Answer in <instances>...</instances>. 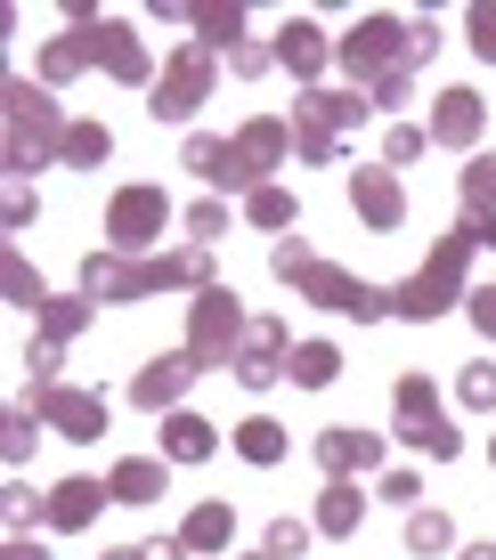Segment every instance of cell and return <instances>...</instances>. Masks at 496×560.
Returning <instances> with one entry per match:
<instances>
[{
  "mask_svg": "<svg viewBox=\"0 0 496 560\" xmlns=\"http://www.w3.org/2000/svg\"><path fill=\"white\" fill-rule=\"evenodd\" d=\"M448 545H455V528H448L440 512H415L407 520V552H448Z\"/></svg>",
  "mask_w": 496,
  "mask_h": 560,
  "instance_id": "obj_24",
  "label": "cell"
},
{
  "mask_svg": "<svg viewBox=\"0 0 496 560\" xmlns=\"http://www.w3.org/2000/svg\"><path fill=\"white\" fill-rule=\"evenodd\" d=\"M318 528H326V536H350V528H358V488H350V479H334V488H326Z\"/></svg>",
  "mask_w": 496,
  "mask_h": 560,
  "instance_id": "obj_19",
  "label": "cell"
},
{
  "mask_svg": "<svg viewBox=\"0 0 496 560\" xmlns=\"http://www.w3.org/2000/svg\"><path fill=\"white\" fill-rule=\"evenodd\" d=\"M42 407H49V422L66 439H99L106 431V398H90V390H49Z\"/></svg>",
  "mask_w": 496,
  "mask_h": 560,
  "instance_id": "obj_6",
  "label": "cell"
},
{
  "mask_svg": "<svg viewBox=\"0 0 496 560\" xmlns=\"http://www.w3.org/2000/svg\"><path fill=\"white\" fill-rule=\"evenodd\" d=\"M464 203H472V211L496 203V154H472V171H464Z\"/></svg>",
  "mask_w": 496,
  "mask_h": 560,
  "instance_id": "obj_26",
  "label": "cell"
},
{
  "mask_svg": "<svg viewBox=\"0 0 496 560\" xmlns=\"http://www.w3.org/2000/svg\"><path fill=\"white\" fill-rule=\"evenodd\" d=\"M481 130V98L472 90H448L440 98V122H431V139H472Z\"/></svg>",
  "mask_w": 496,
  "mask_h": 560,
  "instance_id": "obj_15",
  "label": "cell"
},
{
  "mask_svg": "<svg viewBox=\"0 0 496 560\" xmlns=\"http://www.w3.org/2000/svg\"><path fill=\"white\" fill-rule=\"evenodd\" d=\"M253 220L261 228H285V220H293V196H285V187H253Z\"/></svg>",
  "mask_w": 496,
  "mask_h": 560,
  "instance_id": "obj_27",
  "label": "cell"
},
{
  "mask_svg": "<svg viewBox=\"0 0 496 560\" xmlns=\"http://www.w3.org/2000/svg\"><path fill=\"white\" fill-rule=\"evenodd\" d=\"M106 560H139V552H106Z\"/></svg>",
  "mask_w": 496,
  "mask_h": 560,
  "instance_id": "obj_37",
  "label": "cell"
},
{
  "mask_svg": "<svg viewBox=\"0 0 496 560\" xmlns=\"http://www.w3.org/2000/svg\"><path fill=\"white\" fill-rule=\"evenodd\" d=\"M106 495H114V504H155V495H163V463H123Z\"/></svg>",
  "mask_w": 496,
  "mask_h": 560,
  "instance_id": "obj_14",
  "label": "cell"
},
{
  "mask_svg": "<svg viewBox=\"0 0 496 560\" xmlns=\"http://www.w3.org/2000/svg\"><path fill=\"white\" fill-rule=\"evenodd\" d=\"M277 147H285V130H277V122H253V130H244V139H237V171H228V179H253V171L269 163Z\"/></svg>",
  "mask_w": 496,
  "mask_h": 560,
  "instance_id": "obj_16",
  "label": "cell"
},
{
  "mask_svg": "<svg viewBox=\"0 0 496 560\" xmlns=\"http://www.w3.org/2000/svg\"><path fill=\"white\" fill-rule=\"evenodd\" d=\"M155 220H163V196H155V187H130V196L114 203V244H147Z\"/></svg>",
  "mask_w": 496,
  "mask_h": 560,
  "instance_id": "obj_8",
  "label": "cell"
},
{
  "mask_svg": "<svg viewBox=\"0 0 496 560\" xmlns=\"http://www.w3.org/2000/svg\"><path fill=\"white\" fill-rule=\"evenodd\" d=\"M374 455H383V439H374V431H350V422H334V431L318 439V463H326L334 479H342V471H367Z\"/></svg>",
  "mask_w": 496,
  "mask_h": 560,
  "instance_id": "obj_5",
  "label": "cell"
},
{
  "mask_svg": "<svg viewBox=\"0 0 496 560\" xmlns=\"http://www.w3.org/2000/svg\"><path fill=\"white\" fill-rule=\"evenodd\" d=\"M391 42H399V25H383V16H374L367 33H350V42H342V57H350V66H383Z\"/></svg>",
  "mask_w": 496,
  "mask_h": 560,
  "instance_id": "obj_22",
  "label": "cell"
},
{
  "mask_svg": "<svg viewBox=\"0 0 496 560\" xmlns=\"http://www.w3.org/2000/svg\"><path fill=\"white\" fill-rule=\"evenodd\" d=\"M220 228H228V211H220V203H196V211H187V236H204V244H212Z\"/></svg>",
  "mask_w": 496,
  "mask_h": 560,
  "instance_id": "obj_32",
  "label": "cell"
},
{
  "mask_svg": "<svg viewBox=\"0 0 496 560\" xmlns=\"http://www.w3.org/2000/svg\"><path fill=\"white\" fill-rule=\"evenodd\" d=\"M228 528H237V520H228V504H204L196 520H187L180 545H187V552H212V545H228Z\"/></svg>",
  "mask_w": 496,
  "mask_h": 560,
  "instance_id": "obj_21",
  "label": "cell"
},
{
  "mask_svg": "<svg viewBox=\"0 0 496 560\" xmlns=\"http://www.w3.org/2000/svg\"><path fill=\"white\" fill-rule=\"evenodd\" d=\"M228 334H237V308H228V293H204V308H196V358H212Z\"/></svg>",
  "mask_w": 496,
  "mask_h": 560,
  "instance_id": "obj_13",
  "label": "cell"
},
{
  "mask_svg": "<svg viewBox=\"0 0 496 560\" xmlns=\"http://www.w3.org/2000/svg\"><path fill=\"white\" fill-rule=\"evenodd\" d=\"M187 171H204V179H228V171H237V147H228V139H187Z\"/></svg>",
  "mask_w": 496,
  "mask_h": 560,
  "instance_id": "obj_23",
  "label": "cell"
},
{
  "mask_svg": "<svg viewBox=\"0 0 496 560\" xmlns=\"http://www.w3.org/2000/svg\"><path fill=\"white\" fill-rule=\"evenodd\" d=\"M399 439H407V447H424V455H455V447H464V439H455L448 431V415H440V398H431V382H399Z\"/></svg>",
  "mask_w": 496,
  "mask_h": 560,
  "instance_id": "obj_2",
  "label": "cell"
},
{
  "mask_svg": "<svg viewBox=\"0 0 496 560\" xmlns=\"http://www.w3.org/2000/svg\"><path fill=\"white\" fill-rule=\"evenodd\" d=\"M139 560H187V545H180V536H163V545H139Z\"/></svg>",
  "mask_w": 496,
  "mask_h": 560,
  "instance_id": "obj_34",
  "label": "cell"
},
{
  "mask_svg": "<svg viewBox=\"0 0 496 560\" xmlns=\"http://www.w3.org/2000/svg\"><path fill=\"white\" fill-rule=\"evenodd\" d=\"M424 147H431V130H415V122H399L391 139H383V154H391V163H415Z\"/></svg>",
  "mask_w": 496,
  "mask_h": 560,
  "instance_id": "obj_28",
  "label": "cell"
},
{
  "mask_svg": "<svg viewBox=\"0 0 496 560\" xmlns=\"http://www.w3.org/2000/svg\"><path fill=\"white\" fill-rule=\"evenodd\" d=\"M350 203L367 211L374 228H391V220H399V187L383 179V171H358V179H350Z\"/></svg>",
  "mask_w": 496,
  "mask_h": 560,
  "instance_id": "obj_10",
  "label": "cell"
},
{
  "mask_svg": "<svg viewBox=\"0 0 496 560\" xmlns=\"http://www.w3.org/2000/svg\"><path fill=\"white\" fill-rule=\"evenodd\" d=\"M90 512H99V488H90V479H66V488L49 495V520H57V528H82Z\"/></svg>",
  "mask_w": 496,
  "mask_h": 560,
  "instance_id": "obj_18",
  "label": "cell"
},
{
  "mask_svg": "<svg viewBox=\"0 0 496 560\" xmlns=\"http://www.w3.org/2000/svg\"><path fill=\"white\" fill-rule=\"evenodd\" d=\"M277 374H285L277 365V325H253V341H244V358H237V382L244 390H269Z\"/></svg>",
  "mask_w": 496,
  "mask_h": 560,
  "instance_id": "obj_9",
  "label": "cell"
},
{
  "mask_svg": "<svg viewBox=\"0 0 496 560\" xmlns=\"http://www.w3.org/2000/svg\"><path fill=\"white\" fill-rule=\"evenodd\" d=\"M90 42H99V49H106V66H114V73H123V82H139V73H147V57H139V49H130V33H123V25H99V33H90Z\"/></svg>",
  "mask_w": 496,
  "mask_h": 560,
  "instance_id": "obj_20",
  "label": "cell"
},
{
  "mask_svg": "<svg viewBox=\"0 0 496 560\" xmlns=\"http://www.w3.org/2000/svg\"><path fill=\"white\" fill-rule=\"evenodd\" d=\"M464 560H496V545H472V552H464Z\"/></svg>",
  "mask_w": 496,
  "mask_h": 560,
  "instance_id": "obj_36",
  "label": "cell"
},
{
  "mask_svg": "<svg viewBox=\"0 0 496 560\" xmlns=\"http://www.w3.org/2000/svg\"><path fill=\"white\" fill-rule=\"evenodd\" d=\"M285 374H293L301 390H326V382L342 374V358H334V341H301V350H293V365H285Z\"/></svg>",
  "mask_w": 496,
  "mask_h": 560,
  "instance_id": "obj_11",
  "label": "cell"
},
{
  "mask_svg": "<svg viewBox=\"0 0 496 560\" xmlns=\"http://www.w3.org/2000/svg\"><path fill=\"white\" fill-rule=\"evenodd\" d=\"M472 49H481V57H496V9H481V16H472Z\"/></svg>",
  "mask_w": 496,
  "mask_h": 560,
  "instance_id": "obj_33",
  "label": "cell"
},
{
  "mask_svg": "<svg viewBox=\"0 0 496 560\" xmlns=\"http://www.w3.org/2000/svg\"><path fill=\"white\" fill-rule=\"evenodd\" d=\"M66 154H73V163H106V130H66Z\"/></svg>",
  "mask_w": 496,
  "mask_h": 560,
  "instance_id": "obj_29",
  "label": "cell"
},
{
  "mask_svg": "<svg viewBox=\"0 0 496 560\" xmlns=\"http://www.w3.org/2000/svg\"><path fill=\"white\" fill-rule=\"evenodd\" d=\"M464 301H472V325H481V334L496 341V284H472Z\"/></svg>",
  "mask_w": 496,
  "mask_h": 560,
  "instance_id": "obj_31",
  "label": "cell"
},
{
  "mask_svg": "<svg viewBox=\"0 0 496 560\" xmlns=\"http://www.w3.org/2000/svg\"><path fill=\"white\" fill-rule=\"evenodd\" d=\"M269 260H277V277H285V284L301 277V284H310V293L326 301V308H342V317H383V308H391V293H374V284H350L342 268H326V260H318L310 244H277Z\"/></svg>",
  "mask_w": 496,
  "mask_h": 560,
  "instance_id": "obj_1",
  "label": "cell"
},
{
  "mask_svg": "<svg viewBox=\"0 0 496 560\" xmlns=\"http://www.w3.org/2000/svg\"><path fill=\"white\" fill-rule=\"evenodd\" d=\"M237 455H244V463H277V455H285V431H277L269 415L237 422Z\"/></svg>",
  "mask_w": 496,
  "mask_h": 560,
  "instance_id": "obj_17",
  "label": "cell"
},
{
  "mask_svg": "<svg viewBox=\"0 0 496 560\" xmlns=\"http://www.w3.org/2000/svg\"><path fill=\"white\" fill-rule=\"evenodd\" d=\"M9 560H42V545H9Z\"/></svg>",
  "mask_w": 496,
  "mask_h": 560,
  "instance_id": "obj_35",
  "label": "cell"
},
{
  "mask_svg": "<svg viewBox=\"0 0 496 560\" xmlns=\"http://www.w3.org/2000/svg\"><path fill=\"white\" fill-rule=\"evenodd\" d=\"M196 374H204V358H196V350H171V358H155L139 382H130V398H139V407H171V398H180Z\"/></svg>",
  "mask_w": 496,
  "mask_h": 560,
  "instance_id": "obj_4",
  "label": "cell"
},
{
  "mask_svg": "<svg viewBox=\"0 0 496 560\" xmlns=\"http://www.w3.org/2000/svg\"><path fill=\"white\" fill-rule=\"evenodd\" d=\"M277 57L293 73H318V66H326V33H318V25H285L277 33Z\"/></svg>",
  "mask_w": 496,
  "mask_h": 560,
  "instance_id": "obj_12",
  "label": "cell"
},
{
  "mask_svg": "<svg viewBox=\"0 0 496 560\" xmlns=\"http://www.w3.org/2000/svg\"><path fill=\"white\" fill-rule=\"evenodd\" d=\"M204 82H212V66H204V49H180V66H171V82H155V122H187L204 98Z\"/></svg>",
  "mask_w": 496,
  "mask_h": 560,
  "instance_id": "obj_3",
  "label": "cell"
},
{
  "mask_svg": "<svg viewBox=\"0 0 496 560\" xmlns=\"http://www.w3.org/2000/svg\"><path fill=\"white\" fill-rule=\"evenodd\" d=\"M212 447H220V439H212V422H204V415H171L163 422V463H204Z\"/></svg>",
  "mask_w": 496,
  "mask_h": 560,
  "instance_id": "obj_7",
  "label": "cell"
},
{
  "mask_svg": "<svg viewBox=\"0 0 496 560\" xmlns=\"http://www.w3.org/2000/svg\"><path fill=\"white\" fill-rule=\"evenodd\" d=\"M464 407H496V365H472L464 374Z\"/></svg>",
  "mask_w": 496,
  "mask_h": 560,
  "instance_id": "obj_30",
  "label": "cell"
},
{
  "mask_svg": "<svg viewBox=\"0 0 496 560\" xmlns=\"http://www.w3.org/2000/svg\"><path fill=\"white\" fill-rule=\"evenodd\" d=\"M261 552H269V560H301V552H310V528H301V520H269Z\"/></svg>",
  "mask_w": 496,
  "mask_h": 560,
  "instance_id": "obj_25",
  "label": "cell"
}]
</instances>
